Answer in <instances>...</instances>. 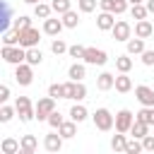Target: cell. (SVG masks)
Masks as SVG:
<instances>
[{
	"label": "cell",
	"mask_w": 154,
	"mask_h": 154,
	"mask_svg": "<svg viewBox=\"0 0 154 154\" xmlns=\"http://www.w3.org/2000/svg\"><path fill=\"white\" fill-rule=\"evenodd\" d=\"M152 34H154L152 22H149V19H137V24H135V36H140V38H149Z\"/></svg>",
	"instance_id": "obj_15"
},
{
	"label": "cell",
	"mask_w": 154,
	"mask_h": 154,
	"mask_svg": "<svg viewBox=\"0 0 154 154\" xmlns=\"http://www.w3.org/2000/svg\"><path fill=\"white\" fill-rule=\"evenodd\" d=\"M51 12H53V7L46 5V2H36L34 5V17H38V19H48Z\"/></svg>",
	"instance_id": "obj_28"
},
{
	"label": "cell",
	"mask_w": 154,
	"mask_h": 154,
	"mask_svg": "<svg viewBox=\"0 0 154 154\" xmlns=\"http://www.w3.org/2000/svg\"><path fill=\"white\" fill-rule=\"evenodd\" d=\"M113 87H116V75L101 72V75L96 77V89H99V91H108V89H113Z\"/></svg>",
	"instance_id": "obj_14"
},
{
	"label": "cell",
	"mask_w": 154,
	"mask_h": 154,
	"mask_svg": "<svg viewBox=\"0 0 154 154\" xmlns=\"http://www.w3.org/2000/svg\"><path fill=\"white\" fill-rule=\"evenodd\" d=\"M70 118H72L75 123H84V120L89 118V111H87L82 103H75V106L70 108Z\"/></svg>",
	"instance_id": "obj_22"
},
{
	"label": "cell",
	"mask_w": 154,
	"mask_h": 154,
	"mask_svg": "<svg viewBox=\"0 0 154 154\" xmlns=\"http://www.w3.org/2000/svg\"><path fill=\"white\" fill-rule=\"evenodd\" d=\"M14 108H17V116H19V120H22V123H29V120H34V118H36V106L31 103V99H29V96H17Z\"/></svg>",
	"instance_id": "obj_2"
},
{
	"label": "cell",
	"mask_w": 154,
	"mask_h": 154,
	"mask_svg": "<svg viewBox=\"0 0 154 154\" xmlns=\"http://www.w3.org/2000/svg\"><path fill=\"white\" fill-rule=\"evenodd\" d=\"M125 144H128L125 132H118V135L111 137V149H113V152H125Z\"/></svg>",
	"instance_id": "obj_27"
},
{
	"label": "cell",
	"mask_w": 154,
	"mask_h": 154,
	"mask_svg": "<svg viewBox=\"0 0 154 154\" xmlns=\"http://www.w3.org/2000/svg\"><path fill=\"white\" fill-rule=\"evenodd\" d=\"M135 118L154 128V106H142V108H140V111L135 113Z\"/></svg>",
	"instance_id": "obj_20"
},
{
	"label": "cell",
	"mask_w": 154,
	"mask_h": 154,
	"mask_svg": "<svg viewBox=\"0 0 154 154\" xmlns=\"http://www.w3.org/2000/svg\"><path fill=\"white\" fill-rule=\"evenodd\" d=\"M10 17H12V10H10L7 2H2V29H5V31H7V26H10Z\"/></svg>",
	"instance_id": "obj_40"
},
{
	"label": "cell",
	"mask_w": 154,
	"mask_h": 154,
	"mask_svg": "<svg viewBox=\"0 0 154 154\" xmlns=\"http://www.w3.org/2000/svg\"><path fill=\"white\" fill-rule=\"evenodd\" d=\"M84 46H79V43H75V46H70L67 48V53H70V58H84Z\"/></svg>",
	"instance_id": "obj_41"
},
{
	"label": "cell",
	"mask_w": 154,
	"mask_h": 154,
	"mask_svg": "<svg viewBox=\"0 0 154 154\" xmlns=\"http://www.w3.org/2000/svg\"><path fill=\"white\" fill-rule=\"evenodd\" d=\"M82 99H87V87H84L82 82H77V87H75V99H72V101H82Z\"/></svg>",
	"instance_id": "obj_42"
},
{
	"label": "cell",
	"mask_w": 154,
	"mask_h": 154,
	"mask_svg": "<svg viewBox=\"0 0 154 154\" xmlns=\"http://www.w3.org/2000/svg\"><path fill=\"white\" fill-rule=\"evenodd\" d=\"M67 77H70V79H75V82H82V79L87 77V67H84L82 63H75V65H70V70H67Z\"/></svg>",
	"instance_id": "obj_21"
},
{
	"label": "cell",
	"mask_w": 154,
	"mask_h": 154,
	"mask_svg": "<svg viewBox=\"0 0 154 154\" xmlns=\"http://www.w3.org/2000/svg\"><path fill=\"white\" fill-rule=\"evenodd\" d=\"M96 26L101 29V31H111L113 26H116V14L113 12H99V17H96Z\"/></svg>",
	"instance_id": "obj_13"
},
{
	"label": "cell",
	"mask_w": 154,
	"mask_h": 154,
	"mask_svg": "<svg viewBox=\"0 0 154 154\" xmlns=\"http://www.w3.org/2000/svg\"><path fill=\"white\" fill-rule=\"evenodd\" d=\"M135 96H137V101L142 106H154V89L152 87H147V84L135 87Z\"/></svg>",
	"instance_id": "obj_10"
},
{
	"label": "cell",
	"mask_w": 154,
	"mask_h": 154,
	"mask_svg": "<svg viewBox=\"0 0 154 154\" xmlns=\"http://www.w3.org/2000/svg\"><path fill=\"white\" fill-rule=\"evenodd\" d=\"M137 152H144V147H142V140H137V137L128 140V144H125V154H137Z\"/></svg>",
	"instance_id": "obj_32"
},
{
	"label": "cell",
	"mask_w": 154,
	"mask_h": 154,
	"mask_svg": "<svg viewBox=\"0 0 154 154\" xmlns=\"http://www.w3.org/2000/svg\"><path fill=\"white\" fill-rule=\"evenodd\" d=\"M63 135L60 132H48L46 137H43V147H46V152H60L63 149Z\"/></svg>",
	"instance_id": "obj_11"
},
{
	"label": "cell",
	"mask_w": 154,
	"mask_h": 154,
	"mask_svg": "<svg viewBox=\"0 0 154 154\" xmlns=\"http://www.w3.org/2000/svg\"><path fill=\"white\" fill-rule=\"evenodd\" d=\"M125 43H128V53H130V55H142V53L147 51V48H144V38H140V36L128 38Z\"/></svg>",
	"instance_id": "obj_16"
},
{
	"label": "cell",
	"mask_w": 154,
	"mask_h": 154,
	"mask_svg": "<svg viewBox=\"0 0 154 154\" xmlns=\"http://www.w3.org/2000/svg\"><path fill=\"white\" fill-rule=\"evenodd\" d=\"M26 26H31V17L19 14V17L14 19V29H17V31H22V29H26Z\"/></svg>",
	"instance_id": "obj_39"
},
{
	"label": "cell",
	"mask_w": 154,
	"mask_h": 154,
	"mask_svg": "<svg viewBox=\"0 0 154 154\" xmlns=\"http://www.w3.org/2000/svg\"><path fill=\"white\" fill-rule=\"evenodd\" d=\"M7 99H10V87H7V84H2V87H0V101L5 103Z\"/></svg>",
	"instance_id": "obj_47"
},
{
	"label": "cell",
	"mask_w": 154,
	"mask_h": 154,
	"mask_svg": "<svg viewBox=\"0 0 154 154\" xmlns=\"http://www.w3.org/2000/svg\"><path fill=\"white\" fill-rule=\"evenodd\" d=\"M41 60H43V53H41L36 46H34V48H26V63H29V65L36 67V65H41Z\"/></svg>",
	"instance_id": "obj_29"
},
{
	"label": "cell",
	"mask_w": 154,
	"mask_h": 154,
	"mask_svg": "<svg viewBox=\"0 0 154 154\" xmlns=\"http://www.w3.org/2000/svg\"><path fill=\"white\" fill-rule=\"evenodd\" d=\"M116 70H118V72H130V70H132V58H130V53H123V55L116 58Z\"/></svg>",
	"instance_id": "obj_24"
},
{
	"label": "cell",
	"mask_w": 154,
	"mask_h": 154,
	"mask_svg": "<svg viewBox=\"0 0 154 154\" xmlns=\"http://www.w3.org/2000/svg\"><path fill=\"white\" fill-rule=\"evenodd\" d=\"M82 60H84L87 65H106L108 55H106V51H103V48H87Z\"/></svg>",
	"instance_id": "obj_8"
},
{
	"label": "cell",
	"mask_w": 154,
	"mask_h": 154,
	"mask_svg": "<svg viewBox=\"0 0 154 154\" xmlns=\"http://www.w3.org/2000/svg\"><path fill=\"white\" fill-rule=\"evenodd\" d=\"M14 113H17V108H12V106H2V108H0V123H10Z\"/></svg>",
	"instance_id": "obj_38"
},
{
	"label": "cell",
	"mask_w": 154,
	"mask_h": 154,
	"mask_svg": "<svg viewBox=\"0 0 154 154\" xmlns=\"http://www.w3.org/2000/svg\"><path fill=\"white\" fill-rule=\"evenodd\" d=\"M58 132H60V135H63L65 140H70V137H75V132H77V123H75V120L70 118V120H65V123H63V125L58 128Z\"/></svg>",
	"instance_id": "obj_25"
},
{
	"label": "cell",
	"mask_w": 154,
	"mask_h": 154,
	"mask_svg": "<svg viewBox=\"0 0 154 154\" xmlns=\"http://www.w3.org/2000/svg\"><path fill=\"white\" fill-rule=\"evenodd\" d=\"M48 96H53V99H65V87H63V84H51V87H48Z\"/></svg>",
	"instance_id": "obj_37"
},
{
	"label": "cell",
	"mask_w": 154,
	"mask_h": 154,
	"mask_svg": "<svg viewBox=\"0 0 154 154\" xmlns=\"http://www.w3.org/2000/svg\"><path fill=\"white\" fill-rule=\"evenodd\" d=\"M132 89V79L128 77V72H120V75H116V91H120V94H128Z\"/></svg>",
	"instance_id": "obj_17"
},
{
	"label": "cell",
	"mask_w": 154,
	"mask_h": 154,
	"mask_svg": "<svg viewBox=\"0 0 154 154\" xmlns=\"http://www.w3.org/2000/svg\"><path fill=\"white\" fill-rule=\"evenodd\" d=\"M2 60L7 65L26 63V48L24 46H2Z\"/></svg>",
	"instance_id": "obj_3"
},
{
	"label": "cell",
	"mask_w": 154,
	"mask_h": 154,
	"mask_svg": "<svg viewBox=\"0 0 154 154\" xmlns=\"http://www.w3.org/2000/svg\"><path fill=\"white\" fill-rule=\"evenodd\" d=\"M24 2H29V5H36V2H41V0H24Z\"/></svg>",
	"instance_id": "obj_50"
},
{
	"label": "cell",
	"mask_w": 154,
	"mask_h": 154,
	"mask_svg": "<svg viewBox=\"0 0 154 154\" xmlns=\"http://www.w3.org/2000/svg\"><path fill=\"white\" fill-rule=\"evenodd\" d=\"M111 34H113V38H116V41H128V38H132V26H130V22L118 19V22H116V26L111 29Z\"/></svg>",
	"instance_id": "obj_9"
},
{
	"label": "cell",
	"mask_w": 154,
	"mask_h": 154,
	"mask_svg": "<svg viewBox=\"0 0 154 154\" xmlns=\"http://www.w3.org/2000/svg\"><path fill=\"white\" fill-rule=\"evenodd\" d=\"M0 149H2V154H17V152H22V144L14 137H5L0 142Z\"/></svg>",
	"instance_id": "obj_19"
},
{
	"label": "cell",
	"mask_w": 154,
	"mask_h": 154,
	"mask_svg": "<svg viewBox=\"0 0 154 154\" xmlns=\"http://www.w3.org/2000/svg\"><path fill=\"white\" fill-rule=\"evenodd\" d=\"M19 144H22V152H19V154H34L36 147H38V142H36L34 135H24V137L19 140Z\"/></svg>",
	"instance_id": "obj_18"
},
{
	"label": "cell",
	"mask_w": 154,
	"mask_h": 154,
	"mask_svg": "<svg viewBox=\"0 0 154 154\" xmlns=\"http://www.w3.org/2000/svg\"><path fill=\"white\" fill-rule=\"evenodd\" d=\"M55 101L58 99H53V96H43V99H38L34 106H36V118L38 120H48V116L55 111Z\"/></svg>",
	"instance_id": "obj_5"
},
{
	"label": "cell",
	"mask_w": 154,
	"mask_h": 154,
	"mask_svg": "<svg viewBox=\"0 0 154 154\" xmlns=\"http://www.w3.org/2000/svg\"><path fill=\"white\" fill-rule=\"evenodd\" d=\"M130 14H132V19H147V14H149V10H147V5H130Z\"/></svg>",
	"instance_id": "obj_31"
},
{
	"label": "cell",
	"mask_w": 154,
	"mask_h": 154,
	"mask_svg": "<svg viewBox=\"0 0 154 154\" xmlns=\"http://www.w3.org/2000/svg\"><path fill=\"white\" fill-rule=\"evenodd\" d=\"M63 17V24H65V29H75L77 24H79V14L75 12V10H67L65 14H60Z\"/></svg>",
	"instance_id": "obj_26"
},
{
	"label": "cell",
	"mask_w": 154,
	"mask_h": 154,
	"mask_svg": "<svg viewBox=\"0 0 154 154\" xmlns=\"http://www.w3.org/2000/svg\"><path fill=\"white\" fill-rule=\"evenodd\" d=\"M144 5H147V10H149V12H154V0H147Z\"/></svg>",
	"instance_id": "obj_48"
},
{
	"label": "cell",
	"mask_w": 154,
	"mask_h": 154,
	"mask_svg": "<svg viewBox=\"0 0 154 154\" xmlns=\"http://www.w3.org/2000/svg\"><path fill=\"white\" fill-rule=\"evenodd\" d=\"M67 43L63 41V38H53V43H51V51L55 53V55H63V53H67Z\"/></svg>",
	"instance_id": "obj_34"
},
{
	"label": "cell",
	"mask_w": 154,
	"mask_h": 154,
	"mask_svg": "<svg viewBox=\"0 0 154 154\" xmlns=\"http://www.w3.org/2000/svg\"><path fill=\"white\" fill-rule=\"evenodd\" d=\"M51 7H53V12L65 14L67 10H72V2H70V0H53V2H51Z\"/></svg>",
	"instance_id": "obj_33"
},
{
	"label": "cell",
	"mask_w": 154,
	"mask_h": 154,
	"mask_svg": "<svg viewBox=\"0 0 154 154\" xmlns=\"http://www.w3.org/2000/svg\"><path fill=\"white\" fill-rule=\"evenodd\" d=\"M14 79H17L22 87H29V84L34 82V65H29V63L14 65Z\"/></svg>",
	"instance_id": "obj_4"
},
{
	"label": "cell",
	"mask_w": 154,
	"mask_h": 154,
	"mask_svg": "<svg viewBox=\"0 0 154 154\" xmlns=\"http://www.w3.org/2000/svg\"><path fill=\"white\" fill-rule=\"evenodd\" d=\"M91 120H94L96 130H101V132H108V130L116 128V116H113L108 108H96L94 116H91Z\"/></svg>",
	"instance_id": "obj_1"
},
{
	"label": "cell",
	"mask_w": 154,
	"mask_h": 154,
	"mask_svg": "<svg viewBox=\"0 0 154 154\" xmlns=\"http://www.w3.org/2000/svg\"><path fill=\"white\" fill-rule=\"evenodd\" d=\"M142 147H144V152H154V135H144L142 137Z\"/></svg>",
	"instance_id": "obj_44"
},
{
	"label": "cell",
	"mask_w": 154,
	"mask_h": 154,
	"mask_svg": "<svg viewBox=\"0 0 154 154\" xmlns=\"http://www.w3.org/2000/svg\"><path fill=\"white\" fill-rule=\"evenodd\" d=\"M149 128H152V125H147V123H142V120L135 118V123H132V128H130V135L137 137V140H142L144 135H149Z\"/></svg>",
	"instance_id": "obj_23"
},
{
	"label": "cell",
	"mask_w": 154,
	"mask_h": 154,
	"mask_svg": "<svg viewBox=\"0 0 154 154\" xmlns=\"http://www.w3.org/2000/svg\"><path fill=\"white\" fill-rule=\"evenodd\" d=\"M130 5H140V2H144V0H128Z\"/></svg>",
	"instance_id": "obj_49"
},
{
	"label": "cell",
	"mask_w": 154,
	"mask_h": 154,
	"mask_svg": "<svg viewBox=\"0 0 154 154\" xmlns=\"http://www.w3.org/2000/svg\"><path fill=\"white\" fill-rule=\"evenodd\" d=\"M142 63H144L147 67H154V51H144V53H142Z\"/></svg>",
	"instance_id": "obj_45"
},
{
	"label": "cell",
	"mask_w": 154,
	"mask_h": 154,
	"mask_svg": "<svg viewBox=\"0 0 154 154\" xmlns=\"http://www.w3.org/2000/svg\"><path fill=\"white\" fill-rule=\"evenodd\" d=\"M96 5H99V0H77L79 12H94V10H96Z\"/></svg>",
	"instance_id": "obj_36"
},
{
	"label": "cell",
	"mask_w": 154,
	"mask_h": 154,
	"mask_svg": "<svg viewBox=\"0 0 154 154\" xmlns=\"http://www.w3.org/2000/svg\"><path fill=\"white\" fill-rule=\"evenodd\" d=\"M38 41H41L38 29L26 26V29H22V31H19V46H24V48H34V46H38Z\"/></svg>",
	"instance_id": "obj_7"
},
{
	"label": "cell",
	"mask_w": 154,
	"mask_h": 154,
	"mask_svg": "<svg viewBox=\"0 0 154 154\" xmlns=\"http://www.w3.org/2000/svg\"><path fill=\"white\" fill-rule=\"evenodd\" d=\"M2 46H19V31L17 29H7L5 34H2Z\"/></svg>",
	"instance_id": "obj_30"
},
{
	"label": "cell",
	"mask_w": 154,
	"mask_h": 154,
	"mask_svg": "<svg viewBox=\"0 0 154 154\" xmlns=\"http://www.w3.org/2000/svg\"><path fill=\"white\" fill-rule=\"evenodd\" d=\"M63 29H65L63 19H58V17H48V19H43V34H48V36H58Z\"/></svg>",
	"instance_id": "obj_12"
},
{
	"label": "cell",
	"mask_w": 154,
	"mask_h": 154,
	"mask_svg": "<svg viewBox=\"0 0 154 154\" xmlns=\"http://www.w3.org/2000/svg\"><path fill=\"white\" fill-rule=\"evenodd\" d=\"M128 5H130L128 0H116V14H123L128 10Z\"/></svg>",
	"instance_id": "obj_46"
},
{
	"label": "cell",
	"mask_w": 154,
	"mask_h": 154,
	"mask_svg": "<svg viewBox=\"0 0 154 154\" xmlns=\"http://www.w3.org/2000/svg\"><path fill=\"white\" fill-rule=\"evenodd\" d=\"M46 123H48V125H51L53 130H58V128H60V125L65 123V118H63V116H60L58 111H53V113L48 116V120H46Z\"/></svg>",
	"instance_id": "obj_35"
},
{
	"label": "cell",
	"mask_w": 154,
	"mask_h": 154,
	"mask_svg": "<svg viewBox=\"0 0 154 154\" xmlns=\"http://www.w3.org/2000/svg\"><path fill=\"white\" fill-rule=\"evenodd\" d=\"M99 7L103 12H113L116 14V0H99Z\"/></svg>",
	"instance_id": "obj_43"
},
{
	"label": "cell",
	"mask_w": 154,
	"mask_h": 154,
	"mask_svg": "<svg viewBox=\"0 0 154 154\" xmlns=\"http://www.w3.org/2000/svg\"><path fill=\"white\" fill-rule=\"evenodd\" d=\"M132 123H135V113L132 111H128V108H123V111H118L116 113V132H130V128H132Z\"/></svg>",
	"instance_id": "obj_6"
}]
</instances>
